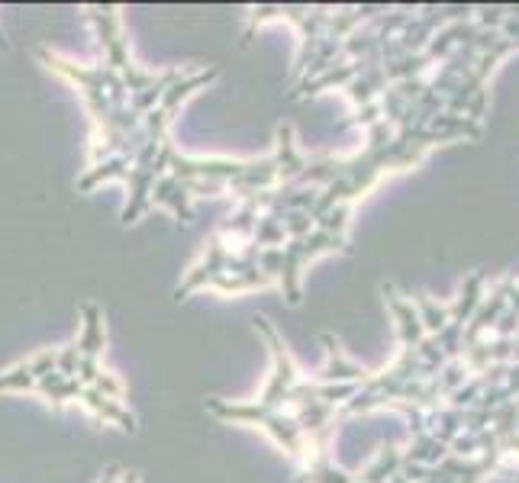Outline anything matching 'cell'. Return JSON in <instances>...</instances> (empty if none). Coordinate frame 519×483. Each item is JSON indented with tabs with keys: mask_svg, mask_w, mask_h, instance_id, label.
Returning a JSON list of instances; mask_svg holds the SVG:
<instances>
[{
	"mask_svg": "<svg viewBox=\"0 0 519 483\" xmlns=\"http://www.w3.org/2000/svg\"><path fill=\"white\" fill-rule=\"evenodd\" d=\"M329 252H349V239L333 236V232L313 229L304 239H287L278 248H262L258 252V268H262L271 284H278L284 290V297L291 306L304 300V287H300V274L304 265H310L313 258L329 255Z\"/></svg>",
	"mask_w": 519,
	"mask_h": 483,
	"instance_id": "obj_3",
	"label": "cell"
},
{
	"mask_svg": "<svg viewBox=\"0 0 519 483\" xmlns=\"http://www.w3.org/2000/svg\"><path fill=\"white\" fill-rule=\"evenodd\" d=\"M204 406H207V413L220 422H239V426L262 429L281 451H287L297 464H304L307 435L300 432L291 409H268L258 400H220V397L207 400Z\"/></svg>",
	"mask_w": 519,
	"mask_h": 483,
	"instance_id": "obj_4",
	"label": "cell"
},
{
	"mask_svg": "<svg viewBox=\"0 0 519 483\" xmlns=\"http://www.w3.org/2000/svg\"><path fill=\"white\" fill-rule=\"evenodd\" d=\"M120 483H139V474H133V471H123V474H120Z\"/></svg>",
	"mask_w": 519,
	"mask_h": 483,
	"instance_id": "obj_15",
	"label": "cell"
},
{
	"mask_svg": "<svg viewBox=\"0 0 519 483\" xmlns=\"http://www.w3.org/2000/svg\"><path fill=\"white\" fill-rule=\"evenodd\" d=\"M120 474H123V467H117V464H110L107 471H104V477H100L97 483H120Z\"/></svg>",
	"mask_w": 519,
	"mask_h": 483,
	"instance_id": "obj_14",
	"label": "cell"
},
{
	"mask_svg": "<svg viewBox=\"0 0 519 483\" xmlns=\"http://www.w3.org/2000/svg\"><path fill=\"white\" fill-rule=\"evenodd\" d=\"M55 371L65 374V377H78V345H75V339L59 348V361H55Z\"/></svg>",
	"mask_w": 519,
	"mask_h": 483,
	"instance_id": "obj_13",
	"label": "cell"
},
{
	"mask_svg": "<svg viewBox=\"0 0 519 483\" xmlns=\"http://www.w3.org/2000/svg\"><path fill=\"white\" fill-rule=\"evenodd\" d=\"M84 17H88L97 46L104 49V65L113 68L120 75V81L129 91V107H133L136 116H149L171 84H175L187 68H168V71H146L142 65H136L133 52H129V39L123 29V17L120 7H84Z\"/></svg>",
	"mask_w": 519,
	"mask_h": 483,
	"instance_id": "obj_2",
	"label": "cell"
},
{
	"mask_svg": "<svg viewBox=\"0 0 519 483\" xmlns=\"http://www.w3.org/2000/svg\"><path fill=\"white\" fill-rule=\"evenodd\" d=\"M323 345H326V364L320 371V384H365L368 374L362 364H355L349 355L342 351L339 339H333V335H323Z\"/></svg>",
	"mask_w": 519,
	"mask_h": 483,
	"instance_id": "obj_8",
	"label": "cell"
},
{
	"mask_svg": "<svg viewBox=\"0 0 519 483\" xmlns=\"http://www.w3.org/2000/svg\"><path fill=\"white\" fill-rule=\"evenodd\" d=\"M75 403H81L84 409H88V413H91L97 422H113V426H120V429L129 432V435H136V432H139L136 416L129 413L126 403L110 400L107 393H100V390H94V387H81V393H78V400H75Z\"/></svg>",
	"mask_w": 519,
	"mask_h": 483,
	"instance_id": "obj_9",
	"label": "cell"
},
{
	"mask_svg": "<svg viewBox=\"0 0 519 483\" xmlns=\"http://www.w3.org/2000/svg\"><path fill=\"white\" fill-rule=\"evenodd\" d=\"M59 361V348H42L36 355L17 361L13 368L0 371V393H33L36 380L55 371Z\"/></svg>",
	"mask_w": 519,
	"mask_h": 483,
	"instance_id": "obj_7",
	"label": "cell"
},
{
	"mask_svg": "<svg viewBox=\"0 0 519 483\" xmlns=\"http://www.w3.org/2000/svg\"><path fill=\"white\" fill-rule=\"evenodd\" d=\"M81 387H84V384H81L78 377H65V374H59V371H52V374H46V377L36 380L33 393H39V397L46 400V403L55 409V413H59V409H62L65 403L78 400Z\"/></svg>",
	"mask_w": 519,
	"mask_h": 483,
	"instance_id": "obj_11",
	"label": "cell"
},
{
	"mask_svg": "<svg viewBox=\"0 0 519 483\" xmlns=\"http://www.w3.org/2000/svg\"><path fill=\"white\" fill-rule=\"evenodd\" d=\"M75 345H78V380L84 387H97V380L107 374V368L100 364L107 348V326L100 303L94 300L81 303V335L75 339Z\"/></svg>",
	"mask_w": 519,
	"mask_h": 483,
	"instance_id": "obj_5",
	"label": "cell"
},
{
	"mask_svg": "<svg viewBox=\"0 0 519 483\" xmlns=\"http://www.w3.org/2000/svg\"><path fill=\"white\" fill-rule=\"evenodd\" d=\"M152 203L168 210L178 223H191L194 219V197H191V190H187V184L181 178H175V174H162V178L155 181Z\"/></svg>",
	"mask_w": 519,
	"mask_h": 483,
	"instance_id": "obj_10",
	"label": "cell"
},
{
	"mask_svg": "<svg viewBox=\"0 0 519 483\" xmlns=\"http://www.w3.org/2000/svg\"><path fill=\"white\" fill-rule=\"evenodd\" d=\"M252 242L258 248H278V245H284L287 232H284V223H281V213H262V216H258Z\"/></svg>",
	"mask_w": 519,
	"mask_h": 483,
	"instance_id": "obj_12",
	"label": "cell"
},
{
	"mask_svg": "<svg viewBox=\"0 0 519 483\" xmlns=\"http://www.w3.org/2000/svg\"><path fill=\"white\" fill-rule=\"evenodd\" d=\"M233 258H236V242H229V239L220 236V232H216V236L207 242L204 255H200L197 265L187 268L184 281H181L178 290H175V300H187V297L194 294V290L210 287L216 274L226 271L229 265H233Z\"/></svg>",
	"mask_w": 519,
	"mask_h": 483,
	"instance_id": "obj_6",
	"label": "cell"
},
{
	"mask_svg": "<svg viewBox=\"0 0 519 483\" xmlns=\"http://www.w3.org/2000/svg\"><path fill=\"white\" fill-rule=\"evenodd\" d=\"M39 62L49 71H55L59 78L78 87V94L88 107V116L94 123V136H91V165L104 158H133L139 149V126L142 116L133 113L129 107V91L120 81V75L107 65H81L71 62V58L52 52V49H39Z\"/></svg>",
	"mask_w": 519,
	"mask_h": 483,
	"instance_id": "obj_1",
	"label": "cell"
}]
</instances>
